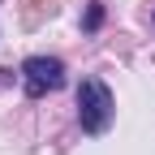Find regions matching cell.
<instances>
[{"label":"cell","mask_w":155,"mask_h":155,"mask_svg":"<svg viewBox=\"0 0 155 155\" xmlns=\"http://www.w3.org/2000/svg\"><path fill=\"white\" fill-rule=\"evenodd\" d=\"M112 112H116V104H112L108 82L104 78H82V86H78V121H82V129L104 134L112 125Z\"/></svg>","instance_id":"obj_1"},{"label":"cell","mask_w":155,"mask_h":155,"mask_svg":"<svg viewBox=\"0 0 155 155\" xmlns=\"http://www.w3.org/2000/svg\"><path fill=\"white\" fill-rule=\"evenodd\" d=\"M22 86H26L30 99H43V95L65 86V65L56 61V56H30L22 65Z\"/></svg>","instance_id":"obj_2"},{"label":"cell","mask_w":155,"mask_h":155,"mask_svg":"<svg viewBox=\"0 0 155 155\" xmlns=\"http://www.w3.org/2000/svg\"><path fill=\"white\" fill-rule=\"evenodd\" d=\"M99 22H104V9H99V5H91V9H86V30H95Z\"/></svg>","instance_id":"obj_3"}]
</instances>
